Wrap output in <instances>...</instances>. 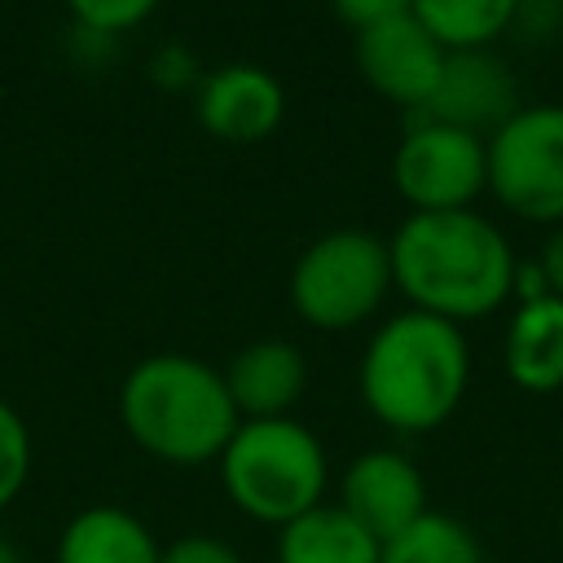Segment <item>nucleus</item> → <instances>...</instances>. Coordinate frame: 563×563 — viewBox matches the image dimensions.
Instances as JSON below:
<instances>
[{"instance_id":"dca6fc26","label":"nucleus","mask_w":563,"mask_h":563,"mask_svg":"<svg viewBox=\"0 0 563 563\" xmlns=\"http://www.w3.org/2000/svg\"><path fill=\"white\" fill-rule=\"evenodd\" d=\"M523 0H409V13L449 48H493L497 35L510 31Z\"/></svg>"},{"instance_id":"423d86ee","label":"nucleus","mask_w":563,"mask_h":563,"mask_svg":"<svg viewBox=\"0 0 563 563\" xmlns=\"http://www.w3.org/2000/svg\"><path fill=\"white\" fill-rule=\"evenodd\" d=\"M488 194L528 224H563V101L519 106L488 141Z\"/></svg>"},{"instance_id":"5701e85b","label":"nucleus","mask_w":563,"mask_h":563,"mask_svg":"<svg viewBox=\"0 0 563 563\" xmlns=\"http://www.w3.org/2000/svg\"><path fill=\"white\" fill-rule=\"evenodd\" d=\"M0 563H22V559H18V550H13V541H9L4 532H0Z\"/></svg>"},{"instance_id":"412c9836","label":"nucleus","mask_w":563,"mask_h":563,"mask_svg":"<svg viewBox=\"0 0 563 563\" xmlns=\"http://www.w3.org/2000/svg\"><path fill=\"white\" fill-rule=\"evenodd\" d=\"M330 9H334V18H339L343 26H352V35H356V31L374 26V22H387V18H396V13H409V0H330Z\"/></svg>"},{"instance_id":"9d476101","label":"nucleus","mask_w":563,"mask_h":563,"mask_svg":"<svg viewBox=\"0 0 563 563\" xmlns=\"http://www.w3.org/2000/svg\"><path fill=\"white\" fill-rule=\"evenodd\" d=\"M339 510H347L378 545L409 528L427 506V479L400 449H365L339 475Z\"/></svg>"},{"instance_id":"20e7f679","label":"nucleus","mask_w":563,"mask_h":563,"mask_svg":"<svg viewBox=\"0 0 563 563\" xmlns=\"http://www.w3.org/2000/svg\"><path fill=\"white\" fill-rule=\"evenodd\" d=\"M224 497L255 523L286 528L325 501L330 462L312 427L290 418H242L216 457Z\"/></svg>"},{"instance_id":"4be33fe9","label":"nucleus","mask_w":563,"mask_h":563,"mask_svg":"<svg viewBox=\"0 0 563 563\" xmlns=\"http://www.w3.org/2000/svg\"><path fill=\"white\" fill-rule=\"evenodd\" d=\"M537 277L545 286V295L563 299V224H550L545 242H541V255H537Z\"/></svg>"},{"instance_id":"f8f14e48","label":"nucleus","mask_w":563,"mask_h":563,"mask_svg":"<svg viewBox=\"0 0 563 563\" xmlns=\"http://www.w3.org/2000/svg\"><path fill=\"white\" fill-rule=\"evenodd\" d=\"M220 374L238 418H290L308 387V361L290 339H255Z\"/></svg>"},{"instance_id":"f3484780","label":"nucleus","mask_w":563,"mask_h":563,"mask_svg":"<svg viewBox=\"0 0 563 563\" xmlns=\"http://www.w3.org/2000/svg\"><path fill=\"white\" fill-rule=\"evenodd\" d=\"M378 563H484V550L462 519L444 510H422L409 528L383 541Z\"/></svg>"},{"instance_id":"2eb2a0df","label":"nucleus","mask_w":563,"mask_h":563,"mask_svg":"<svg viewBox=\"0 0 563 563\" xmlns=\"http://www.w3.org/2000/svg\"><path fill=\"white\" fill-rule=\"evenodd\" d=\"M378 541L334 501L277 528V563H378Z\"/></svg>"},{"instance_id":"39448f33","label":"nucleus","mask_w":563,"mask_h":563,"mask_svg":"<svg viewBox=\"0 0 563 563\" xmlns=\"http://www.w3.org/2000/svg\"><path fill=\"white\" fill-rule=\"evenodd\" d=\"M391 286V251L374 229H330L312 238L290 264V308L312 330H352L369 321Z\"/></svg>"},{"instance_id":"6e6552de","label":"nucleus","mask_w":563,"mask_h":563,"mask_svg":"<svg viewBox=\"0 0 563 563\" xmlns=\"http://www.w3.org/2000/svg\"><path fill=\"white\" fill-rule=\"evenodd\" d=\"M352 57L361 79L391 106L405 110H422L440 84L444 57L449 48L413 18V13H396L387 22H374L365 31L352 35Z\"/></svg>"},{"instance_id":"7ed1b4c3","label":"nucleus","mask_w":563,"mask_h":563,"mask_svg":"<svg viewBox=\"0 0 563 563\" xmlns=\"http://www.w3.org/2000/svg\"><path fill=\"white\" fill-rule=\"evenodd\" d=\"M119 422L141 453L167 466H202L224 453L242 418L216 365L189 352H154L123 374Z\"/></svg>"},{"instance_id":"f257e3e1","label":"nucleus","mask_w":563,"mask_h":563,"mask_svg":"<svg viewBox=\"0 0 563 563\" xmlns=\"http://www.w3.org/2000/svg\"><path fill=\"white\" fill-rule=\"evenodd\" d=\"M387 251L391 286L409 299V308L453 325L488 317L515 295L519 260L506 233L475 207L409 211L387 238Z\"/></svg>"},{"instance_id":"4468645a","label":"nucleus","mask_w":563,"mask_h":563,"mask_svg":"<svg viewBox=\"0 0 563 563\" xmlns=\"http://www.w3.org/2000/svg\"><path fill=\"white\" fill-rule=\"evenodd\" d=\"M163 541L128 506H84L57 532L53 563H158Z\"/></svg>"},{"instance_id":"aec40b11","label":"nucleus","mask_w":563,"mask_h":563,"mask_svg":"<svg viewBox=\"0 0 563 563\" xmlns=\"http://www.w3.org/2000/svg\"><path fill=\"white\" fill-rule=\"evenodd\" d=\"M158 563H242V554L211 532H185L176 541H163Z\"/></svg>"},{"instance_id":"f03ea898","label":"nucleus","mask_w":563,"mask_h":563,"mask_svg":"<svg viewBox=\"0 0 563 563\" xmlns=\"http://www.w3.org/2000/svg\"><path fill=\"white\" fill-rule=\"evenodd\" d=\"M466 383L471 347L462 325L418 308L387 317L369 334L356 369L365 409L400 435H422L449 422L466 396Z\"/></svg>"},{"instance_id":"a211bd4d","label":"nucleus","mask_w":563,"mask_h":563,"mask_svg":"<svg viewBox=\"0 0 563 563\" xmlns=\"http://www.w3.org/2000/svg\"><path fill=\"white\" fill-rule=\"evenodd\" d=\"M35 466V440L26 418L0 396V510L18 501V493L26 488Z\"/></svg>"},{"instance_id":"b1692460","label":"nucleus","mask_w":563,"mask_h":563,"mask_svg":"<svg viewBox=\"0 0 563 563\" xmlns=\"http://www.w3.org/2000/svg\"><path fill=\"white\" fill-rule=\"evenodd\" d=\"M559 541H563V501H559Z\"/></svg>"},{"instance_id":"ddd939ff","label":"nucleus","mask_w":563,"mask_h":563,"mask_svg":"<svg viewBox=\"0 0 563 563\" xmlns=\"http://www.w3.org/2000/svg\"><path fill=\"white\" fill-rule=\"evenodd\" d=\"M501 365L515 387L550 396L563 387V299L532 295L519 299L501 339Z\"/></svg>"},{"instance_id":"9b49d317","label":"nucleus","mask_w":563,"mask_h":563,"mask_svg":"<svg viewBox=\"0 0 563 563\" xmlns=\"http://www.w3.org/2000/svg\"><path fill=\"white\" fill-rule=\"evenodd\" d=\"M519 106H523L519 101V79L510 75V66L493 48H462V53L444 57L440 84H435L431 101L418 114L453 123V128L475 132V136L488 141Z\"/></svg>"},{"instance_id":"1a4fd4ad","label":"nucleus","mask_w":563,"mask_h":563,"mask_svg":"<svg viewBox=\"0 0 563 563\" xmlns=\"http://www.w3.org/2000/svg\"><path fill=\"white\" fill-rule=\"evenodd\" d=\"M194 114L202 132L224 145H255L268 141L286 119V88L260 62H224L198 75Z\"/></svg>"},{"instance_id":"6ab92c4d","label":"nucleus","mask_w":563,"mask_h":563,"mask_svg":"<svg viewBox=\"0 0 563 563\" xmlns=\"http://www.w3.org/2000/svg\"><path fill=\"white\" fill-rule=\"evenodd\" d=\"M66 13L92 35H123L141 26L163 0H62Z\"/></svg>"},{"instance_id":"0eeeda50","label":"nucleus","mask_w":563,"mask_h":563,"mask_svg":"<svg viewBox=\"0 0 563 563\" xmlns=\"http://www.w3.org/2000/svg\"><path fill=\"white\" fill-rule=\"evenodd\" d=\"M391 185L413 211L475 207V198L488 194L484 136L418 114L391 154Z\"/></svg>"}]
</instances>
